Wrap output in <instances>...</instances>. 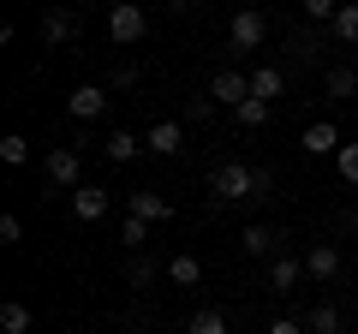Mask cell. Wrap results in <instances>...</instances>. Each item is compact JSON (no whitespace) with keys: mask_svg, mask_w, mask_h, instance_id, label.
Returning a JSON list of instances; mask_svg holds the SVG:
<instances>
[{"mask_svg":"<svg viewBox=\"0 0 358 334\" xmlns=\"http://www.w3.org/2000/svg\"><path fill=\"white\" fill-rule=\"evenodd\" d=\"M131 215L155 227V221H167L173 209H167V197H162V191H131Z\"/></svg>","mask_w":358,"mask_h":334,"instance_id":"obj_14","label":"cell"},{"mask_svg":"<svg viewBox=\"0 0 358 334\" xmlns=\"http://www.w3.org/2000/svg\"><path fill=\"white\" fill-rule=\"evenodd\" d=\"M299 275H305V263H299V257H268V286H275V293H293Z\"/></svg>","mask_w":358,"mask_h":334,"instance_id":"obj_13","label":"cell"},{"mask_svg":"<svg viewBox=\"0 0 358 334\" xmlns=\"http://www.w3.org/2000/svg\"><path fill=\"white\" fill-rule=\"evenodd\" d=\"M150 275H155V269H150V263H143V257H131V263H126V281H131V286H143V281H150Z\"/></svg>","mask_w":358,"mask_h":334,"instance_id":"obj_29","label":"cell"},{"mask_svg":"<svg viewBox=\"0 0 358 334\" xmlns=\"http://www.w3.org/2000/svg\"><path fill=\"white\" fill-rule=\"evenodd\" d=\"M299 150H305V155H341V131L322 119V126H310L305 138H299Z\"/></svg>","mask_w":358,"mask_h":334,"instance_id":"obj_12","label":"cell"},{"mask_svg":"<svg viewBox=\"0 0 358 334\" xmlns=\"http://www.w3.org/2000/svg\"><path fill=\"white\" fill-rule=\"evenodd\" d=\"M185 334H227V317H221V310H197V317L185 322Z\"/></svg>","mask_w":358,"mask_h":334,"instance_id":"obj_24","label":"cell"},{"mask_svg":"<svg viewBox=\"0 0 358 334\" xmlns=\"http://www.w3.org/2000/svg\"><path fill=\"white\" fill-rule=\"evenodd\" d=\"M143 30H150V18H143L138 0H120L114 13H108V36H114V48H131V42H143Z\"/></svg>","mask_w":358,"mask_h":334,"instance_id":"obj_2","label":"cell"},{"mask_svg":"<svg viewBox=\"0 0 358 334\" xmlns=\"http://www.w3.org/2000/svg\"><path fill=\"white\" fill-rule=\"evenodd\" d=\"M48 185H60V191H78L84 185V155L78 150H48Z\"/></svg>","mask_w":358,"mask_h":334,"instance_id":"obj_3","label":"cell"},{"mask_svg":"<svg viewBox=\"0 0 358 334\" xmlns=\"http://www.w3.org/2000/svg\"><path fill=\"white\" fill-rule=\"evenodd\" d=\"M352 119H358V102H352Z\"/></svg>","mask_w":358,"mask_h":334,"instance_id":"obj_32","label":"cell"},{"mask_svg":"<svg viewBox=\"0 0 358 334\" xmlns=\"http://www.w3.org/2000/svg\"><path fill=\"white\" fill-rule=\"evenodd\" d=\"M108 102H114V96H108L102 84H78V90L66 96V114H72V119H102Z\"/></svg>","mask_w":358,"mask_h":334,"instance_id":"obj_4","label":"cell"},{"mask_svg":"<svg viewBox=\"0 0 358 334\" xmlns=\"http://www.w3.org/2000/svg\"><path fill=\"white\" fill-rule=\"evenodd\" d=\"M239 245L251 251V257H281V233L268 227V221H251V227L239 233Z\"/></svg>","mask_w":358,"mask_h":334,"instance_id":"obj_8","label":"cell"},{"mask_svg":"<svg viewBox=\"0 0 358 334\" xmlns=\"http://www.w3.org/2000/svg\"><path fill=\"white\" fill-rule=\"evenodd\" d=\"M268 114H275V108H268V102H257V96H251V102L239 108V126H245V131H257V126H268Z\"/></svg>","mask_w":358,"mask_h":334,"instance_id":"obj_25","label":"cell"},{"mask_svg":"<svg viewBox=\"0 0 358 334\" xmlns=\"http://www.w3.org/2000/svg\"><path fill=\"white\" fill-rule=\"evenodd\" d=\"M245 197H257V167L221 161L215 167V203H245Z\"/></svg>","mask_w":358,"mask_h":334,"instance_id":"obj_1","label":"cell"},{"mask_svg":"<svg viewBox=\"0 0 358 334\" xmlns=\"http://www.w3.org/2000/svg\"><path fill=\"white\" fill-rule=\"evenodd\" d=\"M305 275L334 281V275H341V251H334V245H310V251H305Z\"/></svg>","mask_w":358,"mask_h":334,"instance_id":"obj_11","label":"cell"},{"mask_svg":"<svg viewBox=\"0 0 358 334\" xmlns=\"http://www.w3.org/2000/svg\"><path fill=\"white\" fill-rule=\"evenodd\" d=\"M329 96H341V102H358V72H352V66H334V72H329Z\"/></svg>","mask_w":358,"mask_h":334,"instance_id":"obj_20","label":"cell"},{"mask_svg":"<svg viewBox=\"0 0 358 334\" xmlns=\"http://www.w3.org/2000/svg\"><path fill=\"white\" fill-rule=\"evenodd\" d=\"M209 96H215V102H227L233 114H239V108L251 102V78H245V72H215V84H209Z\"/></svg>","mask_w":358,"mask_h":334,"instance_id":"obj_6","label":"cell"},{"mask_svg":"<svg viewBox=\"0 0 358 334\" xmlns=\"http://www.w3.org/2000/svg\"><path fill=\"white\" fill-rule=\"evenodd\" d=\"M120 239H126V251L138 257L143 245H150V221H138V215H126V227H120Z\"/></svg>","mask_w":358,"mask_h":334,"instance_id":"obj_23","label":"cell"},{"mask_svg":"<svg viewBox=\"0 0 358 334\" xmlns=\"http://www.w3.org/2000/svg\"><path fill=\"white\" fill-rule=\"evenodd\" d=\"M305 328H310V334H341V310H334V305H317V310L305 317Z\"/></svg>","mask_w":358,"mask_h":334,"instance_id":"obj_22","label":"cell"},{"mask_svg":"<svg viewBox=\"0 0 358 334\" xmlns=\"http://www.w3.org/2000/svg\"><path fill=\"white\" fill-rule=\"evenodd\" d=\"M143 143H150V155H179L185 150V131H179V119H155L143 131Z\"/></svg>","mask_w":358,"mask_h":334,"instance_id":"obj_7","label":"cell"},{"mask_svg":"<svg viewBox=\"0 0 358 334\" xmlns=\"http://www.w3.org/2000/svg\"><path fill=\"white\" fill-rule=\"evenodd\" d=\"M305 18L310 24H334L341 18V0H305Z\"/></svg>","mask_w":358,"mask_h":334,"instance_id":"obj_26","label":"cell"},{"mask_svg":"<svg viewBox=\"0 0 358 334\" xmlns=\"http://www.w3.org/2000/svg\"><path fill=\"white\" fill-rule=\"evenodd\" d=\"M251 96L275 108V96H281V72H275V66H257V72H251Z\"/></svg>","mask_w":358,"mask_h":334,"instance_id":"obj_16","label":"cell"},{"mask_svg":"<svg viewBox=\"0 0 358 334\" xmlns=\"http://www.w3.org/2000/svg\"><path fill=\"white\" fill-rule=\"evenodd\" d=\"M0 334H30V305L6 298V305H0Z\"/></svg>","mask_w":358,"mask_h":334,"instance_id":"obj_17","label":"cell"},{"mask_svg":"<svg viewBox=\"0 0 358 334\" xmlns=\"http://www.w3.org/2000/svg\"><path fill=\"white\" fill-rule=\"evenodd\" d=\"M102 150H108V161H120V167H126V161H138V155L150 150V143H143L138 131H108V143H102Z\"/></svg>","mask_w":358,"mask_h":334,"instance_id":"obj_10","label":"cell"},{"mask_svg":"<svg viewBox=\"0 0 358 334\" xmlns=\"http://www.w3.org/2000/svg\"><path fill=\"white\" fill-rule=\"evenodd\" d=\"M329 30L346 42V48H358V0H346V6H341V18H334Z\"/></svg>","mask_w":358,"mask_h":334,"instance_id":"obj_21","label":"cell"},{"mask_svg":"<svg viewBox=\"0 0 358 334\" xmlns=\"http://www.w3.org/2000/svg\"><path fill=\"white\" fill-rule=\"evenodd\" d=\"M138 84V66H114V90H131Z\"/></svg>","mask_w":358,"mask_h":334,"instance_id":"obj_31","label":"cell"},{"mask_svg":"<svg viewBox=\"0 0 358 334\" xmlns=\"http://www.w3.org/2000/svg\"><path fill=\"white\" fill-rule=\"evenodd\" d=\"M72 215L84 221V227H90V221H102L108 215V191H102V185H78V191H72Z\"/></svg>","mask_w":358,"mask_h":334,"instance_id":"obj_9","label":"cell"},{"mask_svg":"<svg viewBox=\"0 0 358 334\" xmlns=\"http://www.w3.org/2000/svg\"><path fill=\"white\" fill-rule=\"evenodd\" d=\"M227 42H233V48H263V42H268V13H239V18H233V30H227Z\"/></svg>","mask_w":358,"mask_h":334,"instance_id":"obj_5","label":"cell"},{"mask_svg":"<svg viewBox=\"0 0 358 334\" xmlns=\"http://www.w3.org/2000/svg\"><path fill=\"white\" fill-rule=\"evenodd\" d=\"M268 334H310V328H305V322H293V317H275V322H268Z\"/></svg>","mask_w":358,"mask_h":334,"instance_id":"obj_30","label":"cell"},{"mask_svg":"<svg viewBox=\"0 0 358 334\" xmlns=\"http://www.w3.org/2000/svg\"><path fill=\"white\" fill-rule=\"evenodd\" d=\"M334 167H341V180H346V185H358V143H341Z\"/></svg>","mask_w":358,"mask_h":334,"instance_id":"obj_27","label":"cell"},{"mask_svg":"<svg viewBox=\"0 0 358 334\" xmlns=\"http://www.w3.org/2000/svg\"><path fill=\"white\" fill-rule=\"evenodd\" d=\"M42 36L48 42H72L78 36V13H48L42 18Z\"/></svg>","mask_w":358,"mask_h":334,"instance_id":"obj_18","label":"cell"},{"mask_svg":"<svg viewBox=\"0 0 358 334\" xmlns=\"http://www.w3.org/2000/svg\"><path fill=\"white\" fill-rule=\"evenodd\" d=\"M167 281H173V286H197V281H203V263H197L192 251H179V257L167 263Z\"/></svg>","mask_w":358,"mask_h":334,"instance_id":"obj_15","label":"cell"},{"mask_svg":"<svg viewBox=\"0 0 358 334\" xmlns=\"http://www.w3.org/2000/svg\"><path fill=\"white\" fill-rule=\"evenodd\" d=\"M18 239H24V221H18V215H0V245H18Z\"/></svg>","mask_w":358,"mask_h":334,"instance_id":"obj_28","label":"cell"},{"mask_svg":"<svg viewBox=\"0 0 358 334\" xmlns=\"http://www.w3.org/2000/svg\"><path fill=\"white\" fill-rule=\"evenodd\" d=\"M0 161H6V167H24L30 161V138H24V131H6V138H0Z\"/></svg>","mask_w":358,"mask_h":334,"instance_id":"obj_19","label":"cell"}]
</instances>
